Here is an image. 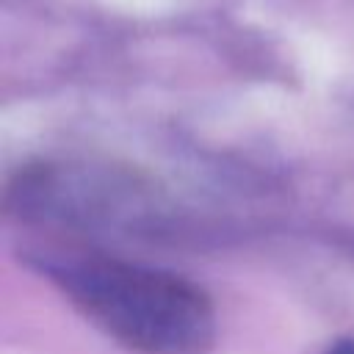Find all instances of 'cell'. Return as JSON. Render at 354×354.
<instances>
[{
  "mask_svg": "<svg viewBox=\"0 0 354 354\" xmlns=\"http://www.w3.org/2000/svg\"><path fill=\"white\" fill-rule=\"evenodd\" d=\"M69 301L108 337L141 354H205L216 340V313L194 282L97 252L41 263Z\"/></svg>",
  "mask_w": 354,
  "mask_h": 354,
  "instance_id": "cell-1",
  "label": "cell"
},
{
  "mask_svg": "<svg viewBox=\"0 0 354 354\" xmlns=\"http://www.w3.org/2000/svg\"><path fill=\"white\" fill-rule=\"evenodd\" d=\"M326 354H354V340H337L335 346H329Z\"/></svg>",
  "mask_w": 354,
  "mask_h": 354,
  "instance_id": "cell-2",
  "label": "cell"
}]
</instances>
